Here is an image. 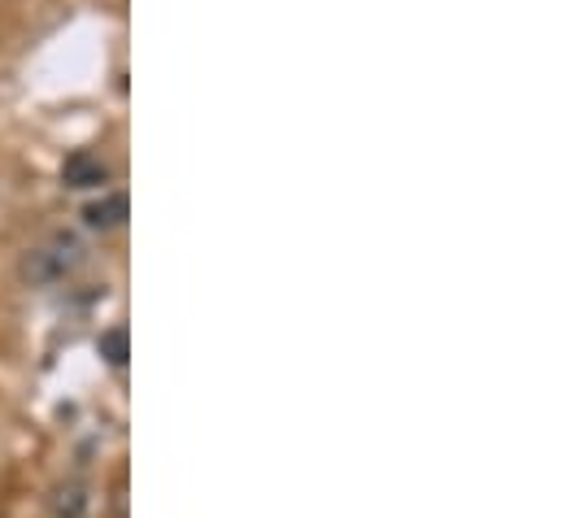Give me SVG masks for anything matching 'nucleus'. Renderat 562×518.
Instances as JSON below:
<instances>
[{"mask_svg":"<svg viewBox=\"0 0 562 518\" xmlns=\"http://www.w3.org/2000/svg\"><path fill=\"white\" fill-rule=\"evenodd\" d=\"M101 358L110 367H127V327H110L101 336Z\"/></svg>","mask_w":562,"mask_h":518,"instance_id":"20e7f679","label":"nucleus"},{"mask_svg":"<svg viewBox=\"0 0 562 518\" xmlns=\"http://www.w3.org/2000/svg\"><path fill=\"white\" fill-rule=\"evenodd\" d=\"M48 510H53V518H83L88 515V484L83 480L57 484L53 497H48Z\"/></svg>","mask_w":562,"mask_h":518,"instance_id":"f03ea898","label":"nucleus"},{"mask_svg":"<svg viewBox=\"0 0 562 518\" xmlns=\"http://www.w3.org/2000/svg\"><path fill=\"white\" fill-rule=\"evenodd\" d=\"M61 179H66L70 188H101V183L110 179V170H105L101 157H92V153H75V157H66Z\"/></svg>","mask_w":562,"mask_h":518,"instance_id":"f257e3e1","label":"nucleus"},{"mask_svg":"<svg viewBox=\"0 0 562 518\" xmlns=\"http://www.w3.org/2000/svg\"><path fill=\"white\" fill-rule=\"evenodd\" d=\"M83 218H88V227H97V232H114V227L127 223V196H123V192H110V196L92 201V205L83 210Z\"/></svg>","mask_w":562,"mask_h":518,"instance_id":"7ed1b4c3","label":"nucleus"}]
</instances>
